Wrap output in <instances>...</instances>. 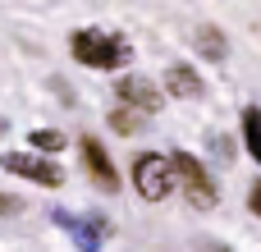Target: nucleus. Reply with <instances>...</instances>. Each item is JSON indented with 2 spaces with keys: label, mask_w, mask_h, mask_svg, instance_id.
Masks as SVG:
<instances>
[{
  "label": "nucleus",
  "mask_w": 261,
  "mask_h": 252,
  "mask_svg": "<svg viewBox=\"0 0 261 252\" xmlns=\"http://www.w3.org/2000/svg\"><path fill=\"white\" fill-rule=\"evenodd\" d=\"M69 46L92 69H119V64H128V41L119 32H106V28H83V32H73Z\"/></svg>",
  "instance_id": "obj_1"
},
{
  "label": "nucleus",
  "mask_w": 261,
  "mask_h": 252,
  "mask_svg": "<svg viewBox=\"0 0 261 252\" xmlns=\"http://www.w3.org/2000/svg\"><path fill=\"white\" fill-rule=\"evenodd\" d=\"M170 165H174V184H184L188 207L211 211V207H216V184H211L206 165H202L197 156H188V152H174V156H170Z\"/></svg>",
  "instance_id": "obj_2"
},
{
  "label": "nucleus",
  "mask_w": 261,
  "mask_h": 252,
  "mask_svg": "<svg viewBox=\"0 0 261 252\" xmlns=\"http://www.w3.org/2000/svg\"><path fill=\"white\" fill-rule=\"evenodd\" d=\"M133 184H138V193L147 197V202H165L170 193H174V165H170V156H138L133 161Z\"/></svg>",
  "instance_id": "obj_3"
},
{
  "label": "nucleus",
  "mask_w": 261,
  "mask_h": 252,
  "mask_svg": "<svg viewBox=\"0 0 261 252\" xmlns=\"http://www.w3.org/2000/svg\"><path fill=\"white\" fill-rule=\"evenodd\" d=\"M115 96H119V106H128V110H138V115H151V110H161V92H156V83L151 78H142V73H128V78H119L115 83Z\"/></svg>",
  "instance_id": "obj_4"
},
{
  "label": "nucleus",
  "mask_w": 261,
  "mask_h": 252,
  "mask_svg": "<svg viewBox=\"0 0 261 252\" xmlns=\"http://www.w3.org/2000/svg\"><path fill=\"white\" fill-rule=\"evenodd\" d=\"M5 170H14V174H23L32 184H46V188H60L64 184V170L55 161H41V156H28V152H9L5 156Z\"/></svg>",
  "instance_id": "obj_5"
},
{
  "label": "nucleus",
  "mask_w": 261,
  "mask_h": 252,
  "mask_svg": "<svg viewBox=\"0 0 261 252\" xmlns=\"http://www.w3.org/2000/svg\"><path fill=\"white\" fill-rule=\"evenodd\" d=\"M83 156H87V170H92V179L101 188H119V170L110 165V156H106V147L96 138H83Z\"/></svg>",
  "instance_id": "obj_6"
},
{
  "label": "nucleus",
  "mask_w": 261,
  "mask_h": 252,
  "mask_svg": "<svg viewBox=\"0 0 261 252\" xmlns=\"http://www.w3.org/2000/svg\"><path fill=\"white\" fill-rule=\"evenodd\" d=\"M165 87H170V96H184V101H197V96L206 92V83H202L197 69H188V64H170Z\"/></svg>",
  "instance_id": "obj_7"
},
{
  "label": "nucleus",
  "mask_w": 261,
  "mask_h": 252,
  "mask_svg": "<svg viewBox=\"0 0 261 252\" xmlns=\"http://www.w3.org/2000/svg\"><path fill=\"white\" fill-rule=\"evenodd\" d=\"M193 46H197L206 60H220V64H225V37H220L216 23H197V28H193Z\"/></svg>",
  "instance_id": "obj_8"
},
{
  "label": "nucleus",
  "mask_w": 261,
  "mask_h": 252,
  "mask_svg": "<svg viewBox=\"0 0 261 252\" xmlns=\"http://www.w3.org/2000/svg\"><path fill=\"white\" fill-rule=\"evenodd\" d=\"M243 147H248V156L261 165V110L257 106L243 110Z\"/></svg>",
  "instance_id": "obj_9"
},
{
  "label": "nucleus",
  "mask_w": 261,
  "mask_h": 252,
  "mask_svg": "<svg viewBox=\"0 0 261 252\" xmlns=\"http://www.w3.org/2000/svg\"><path fill=\"white\" fill-rule=\"evenodd\" d=\"M110 124H115L119 133H138V129H142V115L128 110V106H115V110H110Z\"/></svg>",
  "instance_id": "obj_10"
},
{
  "label": "nucleus",
  "mask_w": 261,
  "mask_h": 252,
  "mask_svg": "<svg viewBox=\"0 0 261 252\" xmlns=\"http://www.w3.org/2000/svg\"><path fill=\"white\" fill-rule=\"evenodd\" d=\"M64 142H69V138H64L60 129H37V133H32V147H41V152H60Z\"/></svg>",
  "instance_id": "obj_11"
},
{
  "label": "nucleus",
  "mask_w": 261,
  "mask_h": 252,
  "mask_svg": "<svg viewBox=\"0 0 261 252\" xmlns=\"http://www.w3.org/2000/svg\"><path fill=\"white\" fill-rule=\"evenodd\" d=\"M248 207H252V211H257V216H261V179H257V184H252V193H248Z\"/></svg>",
  "instance_id": "obj_12"
},
{
  "label": "nucleus",
  "mask_w": 261,
  "mask_h": 252,
  "mask_svg": "<svg viewBox=\"0 0 261 252\" xmlns=\"http://www.w3.org/2000/svg\"><path fill=\"white\" fill-rule=\"evenodd\" d=\"M0 133H5V119H0Z\"/></svg>",
  "instance_id": "obj_13"
}]
</instances>
